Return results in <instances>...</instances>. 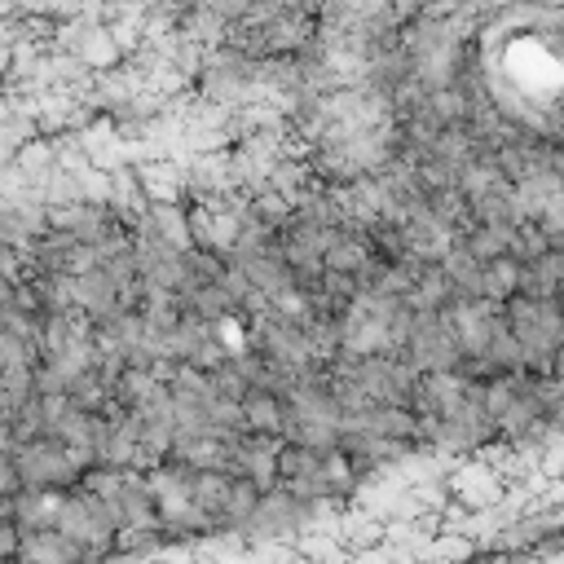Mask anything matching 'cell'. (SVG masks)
I'll return each mask as SVG.
<instances>
[{
	"instance_id": "1",
	"label": "cell",
	"mask_w": 564,
	"mask_h": 564,
	"mask_svg": "<svg viewBox=\"0 0 564 564\" xmlns=\"http://www.w3.org/2000/svg\"><path fill=\"white\" fill-rule=\"evenodd\" d=\"M9 463L18 471V485L26 489H70L93 467V454L70 449L53 436H31V441L9 445Z\"/></svg>"
},
{
	"instance_id": "2",
	"label": "cell",
	"mask_w": 564,
	"mask_h": 564,
	"mask_svg": "<svg viewBox=\"0 0 564 564\" xmlns=\"http://www.w3.org/2000/svg\"><path fill=\"white\" fill-rule=\"evenodd\" d=\"M278 445L273 436H234V476H247L256 489L278 485Z\"/></svg>"
},
{
	"instance_id": "3",
	"label": "cell",
	"mask_w": 564,
	"mask_h": 564,
	"mask_svg": "<svg viewBox=\"0 0 564 564\" xmlns=\"http://www.w3.org/2000/svg\"><path fill=\"white\" fill-rule=\"evenodd\" d=\"M238 423L247 436H273L282 441V423H286V401L282 392H269V388H247L238 397Z\"/></svg>"
},
{
	"instance_id": "4",
	"label": "cell",
	"mask_w": 564,
	"mask_h": 564,
	"mask_svg": "<svg viewBox=\"0 0 564 564\" xmlns=\"http://www.w3.org/2000/svg\"><path fill=\"white\" fill-rule=\"evenodd\" d=\"M18 564H106V560H93L84 555L70 538H62L57 529H31L18 538Z\"/></svg>"
},
{
	"instance_id": "5",
	"label": "cell",
	"mask_w": 564,
	"mask_h": 564,
	"mask_svg": "<svg viewBox=\"0 0 564 564\" xmlns=\"http://www.w3.org/2000/svg\"><path fill=\"white\" fill-rule=\"evenodd\" d=\"M516 282H520V260L494 256V260L480 264V295H485V300L502 304L507 295H516Z\"/></svg>"
}]
</instances>
